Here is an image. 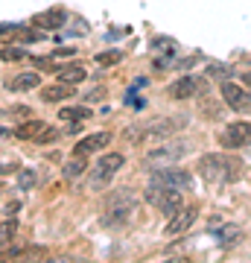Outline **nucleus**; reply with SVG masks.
Returning <instances> with one entry per match:
<instances>
[{
  "label": "nucleus",
  "instance_id": "2",
  "mask_svg": "<svg viewBox=\"0 0 251 263\" xmlns=\"http://www.w3.org/2000/svg\"><path fill=\"white\" fill-rule=\"evenodd\" d=\"M184 126H187L184 117H158V120L129 126V129H126V138H129V141H164L172 132L184 129Z\"/></svg>",
  "mask_w": 251,
  "mask_h": 263
},
{
  "label": "nucleus",
  "instance_id": "8",
  "mask_svg": "<svg viewBox=\"0 0 251 263\" xmlns=\"http://www.w3.org/2000/svg\"><path fill=\"white\" fill-rule=\"evenodd\" d=\"M219 143H222L225 149H240V146H245V143H251V123H228L222 129V135H219Z\"/></svg>",
  "mask_w": 251,
  "mask_h": 263
},
{
  "label": "nucleus",
  "instance_id": "19",
  "mask_svg": "<svg viewBox=\"0 0 251 263\" xmlns=\"http://www.w3.org/2000/svg\"><path fill=\"white\" fill-rule=\"evenodd\" d=\"M85 170H88V164H85V155H73V158L65 164V179H79Z\"/></svg>",
  "mask_w": 251,
  "mask_h": 263
},
{
  "label": "nucleus",
  "instance_id": "24",
  "mask_svg": "<svg viewBox=\"0 0 251 263\" xmlns=\"http://www.w3.org/2000/svg\"><path fill=\"white\" fill-rule=\"evenodd\" d=\"M32 184H35V173H32V170H21V173H18V187L21 190H29Z\"/></svg>",
  "mask_w": 251,
  "mask_h": 263
},
{
  "label": "nucleus",
  "instance_id": "10",
  "mask_svg": "<svg viewBox=\"0 0 251 263\" xmlns=\"http://www.w3.org/2000/svg\"><path fill=\"white\" fill-rule=\"evenodd\" d=\"M222 97L234 111H248L251 108V94L245 91V88H240L237 82H225L222 85Z\"/></svg>",
  "mask_w": 251,
  "mask_h": 263
},
{
  "label": "nucleus",
  "instance_id": "1",
  "mask_svg": "<svg viewBox=\"0 0 251 263\" xmlns=\"http://www.w3.org/2000/svg\"><path fill=\"white\" fill-rule=\"evenodd\" d=\"M242 173V161L234 158V155H222V152H210V155H202L199 161V176L210 184H228V181H237Z\"/></svg>",
  "mask_w": 251,
  "mask_h": 263
},
{
  "label": "nucleus",
  "instance_id": "15",
  "mask_svg": "<svg viewBox=\"0 0 251 263\" xmlns=\"http://www.w3.org/2000/svg\"><path fill=\"white\" fill-rule=\"evenodd\" d=\"M38 85H41V73L32 70V73H18L9 82V88L12 91H32V88H38Z\"/></svg>",
  "mask_w": 251,
  "mask_h": 263
},
{
  "label": "nucleus",
  "instance_id": "21",
  "mask_svg": "<svg viewBox=\"0 0 251 263\" xmlns=\"http://www.w3.org/2000/svg\"><path fill=\"white\" fill-rule=\"evenodd\" d=\"M120 59H123V50H105V53H96V65L108 67V65H117Z\"/></svg>",
  "mask_w": 251,
  "mask_h": 263
},
{
  "label": "nucleus",
  "instance_id": "22",
  "mask_svg": "<svg viewBox=\"0 0 251 263\" xmlns=\"http://www.w3.org/2000/svg\"><path fill=\"white\" fill-rule=\"evenodd\" d=\"M0 59H3V62H21V59H27V53L18 50V47H3L0 50Z\"/></svg>",
  "mask_w": 251,
  "mask_h": 263
},
{
  "label": "nucleus",
  "instance_id": "7",
  "mask_svg": "<svg viewBox=\"0 0 251 263\" xmlns=\"http://www.w3.org/2000/svg\"><path fill=\"white\" fill-rule=\"evenodd\" d=\"M152 181H155V184H164V187H169V190H190L193 187V176L181 167H172V164L155 170Z\"/></svg>",
  "mask_w": 251,
  "mask_h": 263
},
{
  "label": "nucleus",
  "instance_id": "27",
  "mask_svg": "<svg viewBox=\"0 0 251 263\" xmlns=\"http://www.w3.org/2000/svg\"><path fill=\"white\" fill-rule=\"evenodd\" d=\"M9 117H32V111H29L27 105H12V108H9Z\"/></svg>",
  "mask_w": 251,
  "mask_h": 263
},
{
  "label": "nucleus",
  "instance_id": "16",
  "mask_svg": "<svg viewBox=\"0 0 251 263\" xmlns=\"http://www.w3.org/2000/svg\"><path fill=\"white\" fill-rule=\"evenodd\" d=\"M59 120L85 123V120H91V108H88V105H70V108H62V111H59Z\"/></svg>",
  "mask_w": 251,
  "mask_h": 263
},
{
  "label": "nucleus",
  "instance_id": "33",
  "mask_svg": "<svg viewBox=\"0 0 251 263\" xmlns=\"http://www.w3.org/2000/svg\"><path fill=\"white\" fill-rule=\"evenodd\" d=\"M0 114H3V111H0Z\"/></svg>",
  "mask_w": 251,
  "mask_h": 263
},
{
  "label": "nucleus",
  "instance_id": "25",
  "mask_svg": "<svg viewBox=\"0 0 251 263\" xmlns=\"http://www.w3.org/2000/svg\"><path fill=\"white\" fill-rule=\"evenodd\" d=\"M56 138H59L56 129H41L35 138H32V143H50V141H56Z\"/></svg>",
  "mask_w": 251,
  "mask_h": 263
},
{
  "label": "nucleus",
  "instance_id": "23",
  "mask_svg": "<svg viewBox=\"0 0 251 263\" xmlns=\"http://www.w3.org/2000/svg\"><path fill=\"white\" fill-rule=\"evenodd\" d=\"M15 231H18V222H15V219H6V222L0 226V243L12 240V237H15Z\"/></svg>",
  "mask_w": 251,
  "mask_h": 263
},
{
  "label": "nucleus",
  "instance_id": "11",
  "mask_svg": "<svg viewBox=\"0 0 251 263\" xmlns=\"http://www.w3.org/2000/svg\"><path fill=\"white\" fill-rule=\"evenodd\" d=\"M196 222V208H181L178 214L169 216V222H167V237H178V234H184L187 228Z\"/></svg>",
  "mask_w": 251,
  "mask_h": 263
},
{
  "label": "nucleus",
  "instance_id": "29",
  "mask_svg": "<svg viewBox=\"0 0 251 263\" xmlns=\"http://www.w3.org/2000/svg\"><path fill=\"white\" fill-rule=\"evenodd\" d=\"M152 47H176V41H172V38H155Z\"/></svg>",
  "mask_w": 251,
  "mask_h": 263
},
{
  "label": "nucleus",
  "instance_id": "28",
  "mask_svg": "<svg viewBox=\"0 0 251 263\" xmlns=\"http://www.w3.org/2000/svg\"><path fill=\"white\" fill-rule=\"evenodd\" d=\"M207 73H210V76H228V67H225V65H210V67H207Z\"/></svg>",
  "mask_w": 251,
  "mask_h": 263
},
{
  "label": "nucleus",
  "instance_id": "5",
  "mask_svg": "<svg viewBox=\"0 0 251 263\" xmlns=\"http://www.w3.org/2000/svg\"><path fill=\"white\" fill-rule=\"evenodd\" d=\"M190 146L184 141H172V143H161L158 149H149L146 152V167L158 170V167H169V164H176L178 158H184Z\"/></svg>",
  "mask_w": 251,
  "mask_h": 263
},
{
  "label": "nucleus",
  "instance_id": "32",
  "mask_svg": "<svg viewBox=\"0 0 251 263\" xmlns=\"http://www.w3.org/2000/svg\"><path fill=\"white\" fill-rule=\"evenodd\" d=\"M3 138H9V129H0V141H3Z\"/></svg>",
  "mask_w": 251,
  "mask_h": 263
},
{
  "label": "nucleus",
  "instance_id": "20",
  "mask_svg": "<svg viewBox=\"0 0 251 263\" xmlns=\"http://www.w3.org/2000/svg\"><path fill=\"white\" fill-rule=\"evenodd\" d=\"M240 237H242L240 226H222V228H219V237H216V240H219V246H225V249H228V246H234Z\"/></svg>",
  "mask_w": 251,
  "mask_h": 263
},
{
  "label": "nucleus",
  "instance_id": "30",
  "mask_svg": "<svg viewBox=\"0 0 251 263\" xmlns=\"http://www.w3.org/2000/svg\"><path fill=\"white\" fill-rule=\"evenodd\" d=\"M85 100H88V103H96V100H103V91H91Z\"/></svg>",
  "mask_w": 251,
  "mask_h": 263
},
{
  "label": "nucleus",
  "instance_id": "13",
  "mask_svg": "<svg viewBox=\"0 0 251 263\" xmlns=\"http://www.w3.org/2000/svg\"><path fill=\"white\" fill-rule=\"evenodd\" d=\"M65 9H50V12H41V15H35L32 18V27H47V29H56L65 24Z\"/></svg>",
  "mask_w": 251,
  "mask_h": 263
},
{
  "label": "nucleus",
  "instance_id": "12",
  "mask_svg": "<svg viewBox=\"0 0 251 263\" xmlns=\"http://www.w3.org/2000/svg\"><path fill=\"white\" fill-rule=\"evenodd\" d=\"M108 141H111L108 132H93V135H88V138H82V141L76 143L73 155H91V152H100Z\"/></svg>",
  "mask_w": 251,
  "mask_h": 263
},
{
  "label": "nucleus",
  "instance_id": "17",
  "mask_svg": "<svg viewBox=\"0 0 251 263\" xmlns=\"http://www.w3.org/2000/svg\"><path fill=\"white\" fill-rule=\"evenodd\" d=\"M56 76L62 79V82L76 85V82H82V79H85V67H82V65H65V67H56Z\"/></svg>",
  "mask_w": 251,
  "mask_h": 263
},
{
  "label": "nucleus",
  "instance_id": "14",
  "mask_svg": "<svg viewBox=\"0 0 251 263\" xmlns=\"http://www.w3.org/2000/svg\"><path fill=\"white\" fill-rule=\"evenodd\" d=\"M41 97H44L47 103H59V100H65V97H73V85L59 79L56 85H47L44 91H41Z\"/></svg>",
  "mask_w": 251,
  "mask_h": 263
},
{
  "label": "nucleus",
  "instance_id": "6",
  "mask_svg": "<svg viewBox=\"0 0 251 263\" xmlns=\"http://www.w3.org/2000/svg\"><path fill=\"white\" fill-rule=\"evenodd\" d=\"M146 202L155 205L158 211H164L167 216H172V214L181 211V190H169V187H164V184H155V181H152V187L146 190Z\"/></svg>",
  "mask_w": 251,
  "mask_h": 263
},
{
  "label": "nucleus",
  "instance_id": "18",
  "mask_svg": "<svg viewBox=\"0 0 251 263\" xmlns=\"http://www.w3.org/2000/svg\"><path fill=\"white\" fill-rule=\"evenodd\" d=\"M41 129H44V120H35V117H29L27 123H21L18 129H15V138H21V141H29V138H35Z\"/></svg>",
  "mask_w": 251,
  "mask_h": 263
},
{
  "label": "nucleus",
  "instance_id": "9",
  "mask_svg": "<svg viewBox=\"0 0 251 263\" xmlns=\"http://www.w3.org/2000/svg\"><path fill=\"white\" fill-rule=\"evenodd\" d=\"M205 91V82H199L196 76H181V79H176V82L167 88V94L172 97V100H190V97L202 94Z\"/></svg>",
  "mask_w": 251,
  "mask_h": 263
},
{
  "label": "nucleus",
  "instance_id": "26",
  "mask_svg": "<svg viewBox=\"0 0 251 263\" xmlns=\"http://www.w3.org/2000/svg\"><path fill=\"white\" fill-rule=\"evenodd\" d=\"M32 67H38V70H56L59 65H53L50 59H32Z\"/></svg>",
  "mask_w": 251,
  "mask_h": 263
},
{
  "label": "nucleus",
  "instance_id": "31",
  "mask_svg": "<svg viewBox=\"0 0 251 263\" xmlns=\"http://www.w3.org/2000/svg\"><path fill=\"white\" fill-rule=\"evenodd\" d=\"M12 170H15V167H6V164H0V176H3V173H12Z\"/></svg>",
  "mask_w": 251,
  "mask_h": 263
},
{
  "label": "nucleus",
  "instance_id": "4",
  "mask_svg": "<svg viewBox=\"0 0 251 263\" xmlns=\"http://www.w3.org/2000/svg\"><path fill=\"white\" fill-rule=\"evenodd\" d=\"M123 164H126V158H123L120 152H108V155H103V158H100V164L93 167L91 179H88V187H91V190L105 187V184L117 176V170H120Z\"/></svg>",
  "mask_w": 251,
  "mask_h": 263
},
{
  "label": "nucleus",
  "instance_id": "3",
  "mask_svg": "<svg viewBox=\"0 0 251 263\" xmlns=\"http://www.w3.org/2000/svg\"><path fill=\"white\" fill-rule=\"evenodd\" d=\"M134 211H138V196H134L131 190H114V193H108V199H105L103 222L105 226H123V222L131 219Z\"/></svg>",
  "mask_w": 251,
  "mask_h": 263
}]
</instances>
